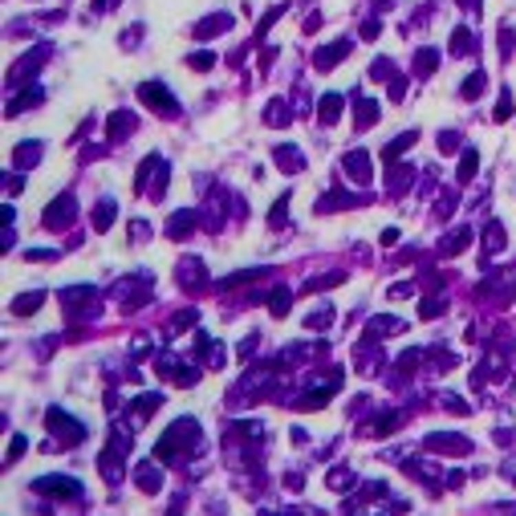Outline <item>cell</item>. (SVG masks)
Segmentation results:
<instances>
[{"instance_id":"1","label":"cell","mask_w":516,"mask_h":516,"mask_svg":"<svg viewBox=\"0 0 516 516\" xmlns=\"http://www.w3.org/2000/svg\"><path fill=\"white\" fill-rule=\"evenodd\" d=\"M187 447H200V423L195 419H175L171 427L163 431V439L155 443V455L167 464V460H179Z\"/></svg>"},{"instance_id":"2","label":"cell","mask_w":516,"mask_h":516,"mask_svg":"<svg viewBox=\"0 0 516 516\" xmlns=\"http://www.w3.org/2000/svg\"><path fill=\"white\" fill-rule=\"evenodd\" d=\"M45 427L53 431L57 447H74V443H82V439H86V423L69 419V415H65V411H57V407H49V415H45Z\"/></svg>"},{"instance_id":"3","label":"cell","mask_w":516,"mask_h":516,"mask_svg":"<svg viewBox=\"0 0 516 516\" xmlns=\"http://www.w3.org/2000/svg\"><path fill=\"white\" fill-rule=\"evenodd\" d=\"M138 98H142V106H151V110L163 114V118H175V114H179V102L171 98V89L163 86V82H142V86H138Z\"/></svg>"},{"instance_id":"4","label":"cell","mask_w":516,"mask_h":516,"mask_svg":"<svg viewBox=\"0 0 516 516\" xmlns=\"http://www.w3.org/2000/svg\"><path fill=\"white\" fill-rule=\"evenodd\" d=\"M37 496H57V500H82V484L74 475H41L33 484Z\"/></svg>"},{"instance_id":"5","label":"cell","mask_w":516,"mask_h":516,"mask_svg":"<svg viewBox=\"0 0 516 516\" xmlns=\"http://www.w3.org/2000/svg\"><path fill=\"white\" fill-rule=\"evenodd\" d=\"M74 215H78V200H74L69 191H61V195L45 208L41 224L49 228V232H57V228H69V224H74Z\"/></svg>"},{"instance_id":"6","label":"cell","mask_w":516,"mask_h":516,"mask_svg":"<svg viewBox=\"0 0 516 516\" xmlns=\"http://www.w3.org/2000/svg\"><path fill=\"white\" fill-rule=\"evenodd\" d=\"M423 447L427 451H435V455H468L472 451V439H464V435H427L423 439Z\"/></svg>"},{"instance_id":"7","label":"cell","mask_w":516,"mask_h":516,"mask_svg":"<svg viewBox=\"0 0 516 516\" xmlns=\"http://www.w3.org/2000/svg\"><path fill=\"white\" fill-rule=\"evenodd\" d=\"M350 49H354V41H350V37H342V41H334V45H325V49H317V53H313V65L325 74V69H334V65L342 61Z\"/></svg>"},{"instance_id":"8","label":"cell","mask_w":516,"mask_h":516,"mask_svg":"<svg viewBox=\"0 0 516 516\" xmlns=\"http://www.w3.org/2000/svg\"><path fill=\"white\" fill-rule=\"evenodd\" d=\"M342 167H345V175H350L358 187H366V183H370V155H366V151H350Z\"/></svg>"},{"instance_id":"9","label":"cell","mask_w":516,"mask_h":516,"mask_svg":"<svg viewBox=\"0 0 516 516\" xmlns=\"http://www.w3.org/2000/svg\"><path fill=\"white\" fill-rule=\"evenodd\" d=\"M134 484H138L142 492H159V488H163V468H159L155 460H142V464L134 468Z\"/></svg>"},{"instance_id":"10","label":"cell","mask_w":516,"mask_h":516,"mask_svg":"<svg viewBox=\"0 0 516 516\" xmlns=\"http://www.w3.org/2000/svg\"><path fill=\"white\" fill-rule=\"evenodd\" d=\"M134 127H138V118H134V114H130V110H114V114H110V138H114V142H122V138H130V134H134Z\"/></svg>"},{"instance_id":"11","label":"cell","mask_w":516,"mask_h":516,"mask_svg":"<svg viewBox=\"0 0 516 516\" xmlns=\"http://www.w3.org/2000/svg\"><path fill=\"white\" fill-rule=\"evenodd\" d=\"M342 106H345L342 94H325L321 106H317V122H321V127H334V122L342 118Z\"/></svg>"},{"instance_id":"12","label":"cell","mask_w":516,"mask_h":516,"mask_svg":"<svg viewBox=\"0 0 516 516\" xmlns=\"http://www.w3.org/2000/svg\"><path fill=\"white\" fill-rule=\"evenodd\" d=\"M224 29H232V17H228V12H215V17H208V21L195 25V37L208 41V37H215V33H224Z\"/></svg>"},{"instance_id":"13","label":"cell","mask_w":516,"mask_h":516,"mask_svg":"<svg viewBox=\"0 0 516 516\" xmlns=\"http://www.w3.org/2000/svg\"><path fill=\"white\" fill-rule=\"evenodd\" d=\"M272 155H277V167H281V171H289V175L305 171V159H301V151H297V147H277Z\"/></svg>"},{"instance_id":"14","label":"cell","mask_w":516,"mask_h":516,"mask_svg":"<svg viewBox=\"0 0 516 516\" xmlns=\"http://www.w3.org/2000/svg\"><path fill=\"white\" fill-rule=\"evenodd\" d=\"M204 281H208V272H204V264H200L195 257L179 264V285H191V289H200Z\"/></svg>"},{"instance_id":"15","label":"cell","mask_w":516,"mask_h":516,"mask_svg":"<svg viewBox=\"0 0 516 516\" xmlns=\"http://www.w3.org/2000/svg\"><path fill=\"white\" fill-rule=\"evenodd\" d=\"M195 219H200L195 212H175V215H171V224H167V236H171V240H183V236H191Z\"/></svg>"},{"instance_id":"16","label":"cell","mask_w":516,"mask_h":516,"mask_svg":"<svg viewBox=\"0 0 516 516\" xmlns=\"http://www.w3.org/2000/svg\"><path fill=\"white\" fill-rule=\"evenodd\" d=\"M475 171H480V151H475V147H468V151L460 155V171H455V183H472Z\"/></svg>"},{"instance_id":"17","label":"cell","mask_w":516,"mask_h":516,"mask_svg":"<svg viewBox=\"0 0 516 516\" xmlns=\"http://www.w3.org/2000/svg\"><path fill=\"white\" fill-rule=\"evenodd\" d=\"M415 138H419V130H407V134H398V138L390 142L387 151H383V163H394V159H398V155H402L407 147H415Z\"/></svg>"},{"instance_id":"18","label":"cell","mask_w":516,"mask_h":516,"mask_svg":"<svg viewBox=\"0 0 516 516\" xmlns=\"http://www.w3.org/2000/svg\"><path fill=\"white\" fill-rule=\"evenodd\" d=\"M37 159H41V142H21V147H17V155H12V163H17L21 171H25V167H33Z\"/></svg>"},{"instance_id":"19","label":"cell","mask_w":516,"mask_h":516,"mask_svg":"<svg viewBox=\"0 0 516 516\" xmlns=\"http://www.w3.org/2000/svg\"><path fill=\"white\" fill-rule=\"evenodd\" d=\"M468 244H472V228H460V232H451V240H443V257H455Z\"/></svg>"},{"instance_id":"20","label":"cell","mask_w":516,"mask_h":516,"mask_svg":"<svg viewBox=\"0 0 516 516\" xmlns=\"http://www.w3.org/2000/svg\"><path fill=\"white\" fill-rule=\"evenodd\" d=\"M484 89H488V78H484V69H475V74H468V82L460 86V98H468V102H472V98H480Z\"/></svg>"},{"instance_id":"21","label":"cell","mask_w":516,"mask_h":516,"mask_svg":"<svg viewBox=\"0 0 516 516\" xmlns=\"http://www.w3.org/2000/svg\"><path fill=\"white\" fill-rule=\"evenodd\" d=\"M435 65H439V53H435V49H419V53H415V74H419V78H431Z\"/></svg>"},{"instance_id":"22","label":"cell","mask_w":516,"mask_h":516,"mask_svg":"<svg viewBox=\"0 0 516 516\" xmlns=\"http://www.w3.org/2000/svg\"><path fill=\"white\" fill-rule=\"evenodd\" d=\"M374 118H378V102H370V98H358V118H354V127L366 130Z\"/></svg>"},{"instance_id":"23","label":"cell","mask_w":516,"mask_h":516,"mask_svg":"<svg viewBox=\"0 0 516 516\" xmlns=\"http://www.w3.org/2000/svg\"><path fill=\"white\" fill-rule=\"evenodd\" d=\"M472 49H475V37L468 29H455V33H451V57H468Z\"/></svg>"},{"instance_id":"24","label":"cell","mask_w":516,"mask_h":516,"mask_svg":"<svg viewBox=\"0 0 516 516\" xmlns=\"http://www.w3.org/2000/svg\"><path fill=\"white\" fill-rule=\"evenodd\" d=\"M484 248H488V252H500V248H504V228H500L496 219L484 228Z\"/></svg>"},{"instance_id":"25","label":"cell","mask_w":516,"mask_h":516,"mask_svg":"<svg viewBox=\"0 0 516 516\" xmlns=\"http://www.w3.org/2000/svg\"><path fill=\"white\" fill-rule=\"evenodd\" d=\"M330 321H334V309L321 305V309H313V313L305 317V330H330Z\"/></svg>"},{"instance_id":"26","label":"cell","mask_w":516,"mask_h":516,"mask_svg":"<svg viewBox=\"0 0 516 516\" xmlns=\"http://www.w3.org/2000/svg\"><path fill=\"white\" fill-rule=\"evenodd\" d=\"M289 305H293V293H289V289H277V293L268 297V313H272V317H285Z\"/></svg>"},{"instance_id":"27","label":"cell","mask_w":516,"mask_h":516,"mask_svg":"<svg viewBox=\"0 0 516 516\" xmlns=\"http://www.w3.org/2000/svg\"><path fill=\"white\" fill-rule=\"evenodd\" d=\"M41 301H45V293H29V297H17V301H12V313H17V317H25V313H37V309H41Z\"/></svg>"},{"instance_id":"28","label":"cell","mask_w":516,"mask_h":516,"mask_svg":"<svg viewBox=\"0 0 516 516\" xmlns=\"http://www.w3.org/2000/svg\"><path fill=\"white\" fill-rule=\"evenodd\" d=\"M110 224H114V200H102V204H98V212H94V228H98V232H106Z\"/></svg>"},{"instance_id":"29","label":"cell","mask_w":516,"mask_h":516,"mask_svg":"<svg viewBox=\"0 0 516 516\" xmlns=\"http://www.w3.org/2000/svg\"><path fill=\"white\" fill-rule=\"evenodd\" d=\"M325 484H330L334 492H345V488H354V472H350V468H334V472L325 475Z\"/></svg>"},{"instance_id":"30","label":"cell","mask_w":516,"mask_h":516,"mask_svg":"<svg viewBox=\"0 0 516 516\" xmlns=\"http://www.w3.org/2000/svg\"><path fill=\"white\" fill-rule=\"evenodd\" d=\"M289 118H293V114H289V106H285L281 98H277V102L264 110V122H268V127H281V122H289Z\"/></svg>"},{"instance_id":"31","label":"cell","mask_w":516,"mask_h":516,"mask_svg":"<svg viewBox=\"0 0 516 516\" xmlns=\"http://www.w3.org/2000/svg\"><path fill=\"white\" fill-rule=\"evenodd\" d=\"M513 110H516L513 89L504 86V89H500V106H496V122H508V118H513Z\"/></svg>"},{"instance_id":"32","label":"cell","mask_w":516,"mask_h":516,"mask_svg":"<svg viewBox=\"0 0 516 516\" xmlns=\"http://www.w3.org/2000/svg\"><path fill=\"white\" fill-rule=\"evenodd\" d=\"M513 49H516V29H513V25H500V57L508 61V57H513Z\"/></svg>"},{"instance_id":"33","label":"cell","mask_w":516,"mask_h":516,"mask_svg":"<svg viewBox=\"0 0 516 516\" xmlns=\"http://www.w3.org/2000/svg\"><path fill=\"white\" fill-rule=\"evenodd\" d=\"M21 451H29V439H25V435H12V443H8V455H4V464H17V460H21Z\"/></svg>"},{"instance_id":"34","label":"cell","mask_w":516,"mask_h":516,"mask_svg":"<svg viewBox=\"0 0 516 516\" xmlns=\"http://www.w3.org/2000/svg\"><path fill=\"white\" fill-rule=\"evenodd\" d=\"M439 151H443V155L460 151V134H455V130H443V134H439Z\"/></svg>"},{"instance_id":"35","label":"cell","mask_w":516,"mask_h":516,"mask_svg":"<svg viewBox=\"0 0 516 516\" xmlns=\"http://www.w3.org/2000/svg\"><path fill=\"white\" fill-rule=\"evenodd\" d=\"M187 65H191V69H212L215 57H212V53H191V57H187Z\"/></svg>"},{"instance_id":"36","label":"cell","mask_w":516,"mask_h":516,"mask_svg":"<svg viewBox=\"0 0 516 516\" xmlns=\"http://www.w3.org/2000/svg\"><path fill=\"white\" fill-rule=\"evenodd\" d=\"M147 232H151L147 219H134V224H130V240H147Z\"/></svg>"},{"instance_id":"37","label":"cell","mask_w":516,"mask_h":516,"mask_svg":"<svg viewBox=\"0 0 516 516\" xmlns=\"http://www.w3.org/2000/svg\"><path fill=\"white\" fill-rule=\"evenodd\" d=\"M378 240H383V244H387V248H390V244H398V228H387V232H383V236H378Z\"/></svg>"},{"instance_id":"38","label":"cell","mask_w":516,"mask_h":516,"mask_svg":"<svg viewBox=\"0 0 516 516\" xmlns=\"http://www.w3.org/2000/svg\"><path fill=\"white\" fill-rule=\"evenodd\" d=\"M455 4H460V8H468V12H480V4H484V0H455Z\"/></svg>"}]
</instances>
